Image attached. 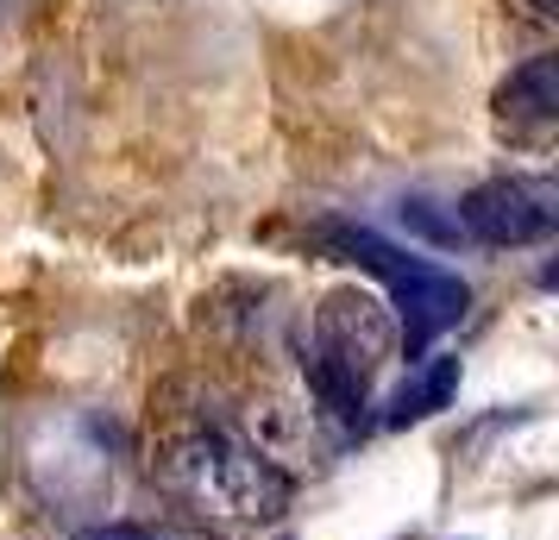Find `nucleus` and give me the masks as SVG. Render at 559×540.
Returning a JSON list of instances; mask_svg holds the SVG:
<instances>
[{
    "mask_svg": "<svg viewBox=\"0 0 559 540\" xmlns=\"http://www.w3.org/2000/svg\"><path fill=\"white\" fill-rule=\"evenodd\" d=\"M328 239H333V252H346L353 264H365L371 277H383L390 302H396V314H403V346L408 352H428L447 327L465 321L472 289L459 284L453 271H440V264H428V257L390 245V239H378L371 227H328Z\"/></svg>",
    "mask_w": 559,
    "mask_h": 540,
    "instance_id": "obj_1",
    "label": "nucleus"
},
{
    "mask_svg": "<svg viewBox=\"0 0 559 540\" xmlns=\"http://www.w3.org/2000/svg\"><path fill=\"white\" fill-rule=\"evenodd\" d=\"M164 478L207 515H246V521H271L289 503V478L271 471L252 446L227 434H189L164 453Z\"/></svg>",
    "mask_w": 559,
    "mask_h": 540,
    "instance_id": "obj_2",
    "label": "nucleus"
},
{
    "mask_svg": "<svg viewBox=\"0 0 559 540\" xmlns=\"http://www.w3.org/2000/svg\"><path fill=\"white\" fill-rule=\"evenodd\" d=\"M459 220H465V232H478L484 245H528L540 232H554L559 207H554V189L547 182L497 177V182H478L459 202Z\"/></svg>",
    "mask_w": 559,
    "mask_h": 540,
    "instance_id": "obj_3",
    "label": "nucleus"
},
{
    "mask_svg": "<svg viewBox=\"0 0 559 540\" xmlns=\"http://www.w3.org/2000/svg\"><path fill=\"white\" fill-rule=\"evenodd\" d=\"M459 384V359H421L415 371H408V384L390 396V428H408V421H421V415L447 409V396H453Z\"/></svg>",
    "mask_w": 559,
    "mask_h": 540,
    "instance_id": "obj_4",
    "label": "nucleus"
},
{
    "mask_svg": "<svg viewBox=\"0 0 559 540\" xmlns=\"http://www.w3.org/2000/svg\"><path fill=\"white\" fill-rule=\"evenodd\" d=\"M497 107H503V113H534V120H547V113L559 107V63H554V57H534V63H522V70L503 82Z\"/></svg>",
    "mask_w": 559,
    "mask_h": 540,
    "instance_id": "obj_5",
    "label": "nucleus"
},
{
    "mask_svg": "<svg viewBox=\"0 0 559 540\" xmlns=\"http://www.w3.org/2000/svg\"><path fill=\"white\" fill-rule=\"evenodd\" d=\"M88 540H207L195 528H95Z\"/></svg>",
    "mask_w": 559,
    "mask_h": 540,
    "instance_id": "obj_6",
    "label": "nucleus"
}]
</instances>
